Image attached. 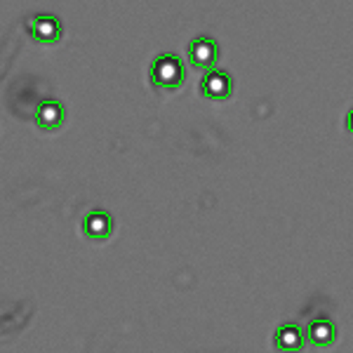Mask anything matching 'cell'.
Returning <instances> with one entry per match:
<instances>
[{"label":"cell","mask_w":353,"mask_h":353,"mask_svg":"<svg viewBox=\"0 0 353 353\" xmlns=\"http://www.w3.org/2000/svg\"><path fill=\"white\" fill-rule=\"evenodd\" d=\"M346 130H349V132L353 134V111L349 113V116H346Z\"/></svg>","instance_id":"cell-9"},{"label":"cell","mask_w":353,"mask_h":353,"mask_svg":"<svg viewBox=\"0 0 353 353\" xmlns=\"http://www.w3.org/2000/svg\"><path fill=\"white\" fill-rule=\"evenodd\" d=\"M36 123L43 130H57L64 123V106L57 99H45L36 109Z\"/></svg>","instance_id":"cell-6"},{"label":"cell","mask_w":353,"mask_h":353,"mask_svg":"<svg viewBox=\"0 0 353 353\" xmlns=\"http://www.w3.org/2000/svg\"><path fill=\"white\" fill-rule=\"evenodd\" d=\"M233 92V81L226 71H208L201 81V94L208 97L212 101H224L229 99Z\"/></svg>","instance_id":"cell-4"},{"label":"cell","mask_w":353,"mask_h":353,"mask_svg":"<svg viewBox=\"0 0 353 353\" xmlns=\"http://www.w3.org/2000/svg\"><path fill=\"white\" fill-rule=\"evenodd\" d=\"M149 78L158 90H176L184 83V64L176 54H161L153 59Z\"/></svg>","instance_id":"cell-1"},{"label":"cell","mask_w":353,"mask_h":353,"mask_svg":"<svg viewBox=\"0 0 353 353\" xmlns=\"http://www.w3.org/2000/svg\"><path fill=\"white\" fill-rule=\"evenodd\" d=\"M113 231V219L109 212H104V210H92L90 214H85L83 219V233L90 238H94V241H104V238H109Z\"/></svg>","instance_id":"cell-5"},{"label":"cell","mask_w":353,"mask_h":353,"mask_svg":"<svg viewBox=\"0 0 353 353\" xmlns=\"http://www.w3.org/2000/svg\"><path fill=\"white\" fill-rule=\"evenodd\" d=\"M304 339L306 334L301 332L299 325H292V323H288V325H281L276 330V346L288 353L292 351H299L301 346H304Z\"/></svg>","instance_id":"cell-8"},{"label":"cell","mask_w":353,"mask_h":353,"mask_svg":"<svg viewBox=\"0 0 353 353\" xmlns=\"http://www.w3.org/2000/svg\"><path fill=\"white\" fill-rule=\"evenodd\" d=\"M26 28L31 33L33 41L43 43V45H50V43H57L61 38V24L59 19L52 14H36L26 21Z\"/></svg>","instance_id":"cell-2"},{"label":"cell","mask_w":353,"mask_h":353,"mask_svg":"<svg viewBox=\"0 0 353 353\" xmlns=\"http://www.w3.org/2000/svg\"><path fill=\"white\" fill-rule=\"evenodd\" d=\"M334 337H337V330H334L332 323L323 316L311 321L309 327H306V339H309L313 346H330L334 341Z\"/></svg>","instance_id":"cell-7"},{"label":"cell","mask_w":353,"mask_h":353,"mask_svg":"<svg viewBox=\"0 0 353 353\" xmlns=\"http://www.w3.org/2000/svg\"><path fill=\"white\" fill-rule=\"evenodd\" d=\"M219 57V48L212 38L201 36L189 45V61L193 68H201V71H212L214 61Z\"/></svg>","instance_id":"cell-3"}]
</instances>
